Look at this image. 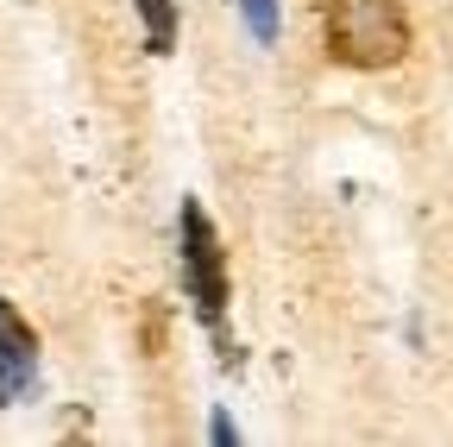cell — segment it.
<instances>
[{
	"mask_svg": "<svg viewBox=\"0 0 453 447\" xmlns=\"http://www.w3.org/2000/svg\"><path fill=\"white\" fill-rule=\"evenodd\" d=\"M321 44L340 70H396L410 58V7L403 0H321Z\"/></svg>",
	"mask_w": 453,
	"mask_h": 447,
	"instance_id": "obj_1",
	"label": "cell"
},
{
	"mask_svg": "<svg viewBox=\"0 0 453 447\" xmlns=\"http://www.w3.org/2000/svg\"><path fill=\"white\" fill-rule=\"evenodd\" d=\"M177 265H183V297L196 303V321H202L208 334H220L234 284H226L220 234H214V220H208V208H202L196 196H183V208H177Z\"/></svg>",
	"mask_w": 453,
	"mask_h": 447,
	"instance_id": "obj_2",
	"label": "cell"
},
{
	"mask_svg": "<svg viewBox=\"0 0 453 447\" xmlns=\"http://www.w3.org/2000/svg\"><path fill=\"white\" fill-rule=\"evenodd\" d=\"M32 384H38V334L7 297H0V410L26 404Z\"/></svg>",
	"mask_w": 453,
	"mask_h": 447,
	"instance_id": "obj_3",
	"label": "cell"
},
{
	"mask_svg": "<svg viewBox=\"0 0 453 447\" xmlns=\"http://www.w3.org/2000/svg\"><path fill=\"white\" fill-rule=\"evenodd\" d=\"M139 7V26H145V50L151 58H170L177 44V0H133Z\"/></svg>",
	"mask_w": 453,
	"mask_h": 447,
	"instance_id": "obj_4",
	"label": "cell"
},
{
	"mask_svg": "<svg viewBox=\"0 0 453 447\" xmlns=\"http://www.w3.org/2000/svg\"><path fill=\"white\" fill-rule=\"evenodd\" d=\"M240 19H246L252 44H277V26H283V0H240Z\"/></svg>",
	"mask_w": 453,
	"mask_h": 447,
	"instance_id": "obj_5",
	"label": "cell"
},
{
	"mask_svg": "<svg viewBox=\"0 0 453 447\" xmlns=\"http://www.w3.org/2000/svg\"><path fill=\"white\" fill-rule=\"evenodd\" d=\"M208 441H240V428H234V416H226V410H214V422H208Z\"/></svg>",
	"mask_w": 453,
	"mask_h": 447,
	"instance_id": "obj_6",
	"label": "cell"
}]
</instances>
